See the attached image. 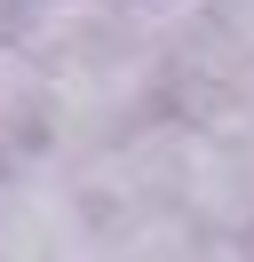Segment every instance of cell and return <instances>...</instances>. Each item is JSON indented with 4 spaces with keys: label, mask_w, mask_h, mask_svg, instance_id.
Wrapping results in <instances>:
<instances>
[{
    "label": "cell",
    "mask_w": 254,
    "mask_h": 262,
    "mask_svg": "<svg viewBox=\"0 0 254 262\" xmlns=\"http://www.w3.org/2000/svg\"><path fill=\"white\" fill-rule=\"evenodd\" d=\"M40 88H48L40 64L0 32V167L24 151V135H40Z\"/></svg>",
    "instance_id": "cell-2"
},
{
    "label": "cell",
    "mask_w": 254,
    "mask_h": 262,
    "mask_svg": "<svg viewBox=\"0 0 254 262\" xmlns=\"http://www.w3.org/2000/svg\"><path fill=\"white\" fill-rule=\"evenodd\" d=\"M215 24H222V40H230L238 56H254V0H222Z\"/></svg>",
    "instance_id": "cell-3"
},
{
    "label": "cell",
    "mask_w": 254,
    "mask_h": 262,
    "mask_svg": "<svg viewBox=\"0 0 254 262\" xmlns=\"http://www.w3.org/2000/svg\"><path fill=\"white\" fill-rule=\"evenodd\" d=\"M88 254V191L64 151H16L0 167V262H79Z\"/></svg>",
    "instance_id": "cell-1"
}]
</instances>
